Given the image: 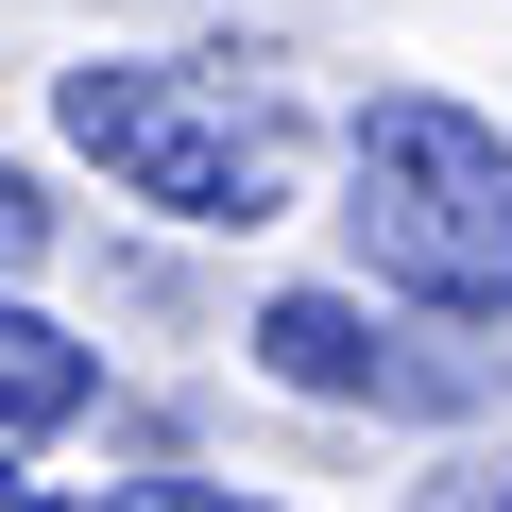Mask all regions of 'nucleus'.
I'll return each instance as SVG.
<instances>
[{
	"label": "nucleus",
	"mask_w": 512,
	"mask_h": 512,
	"mask_svg": "<svg viewBox=\"0 0 512 512\" xmlns=\"http://www.w3.org/2000/svg\"><path fill=\"white\" fill-rule=\"evenodd\" d=\"M52 120L103 188H137L171 222H222V239L291 222V171H308L291 103L239 52H86V69H52Z\"/></svg>",
	"instance_id": "1"
},
{
	"label": "nucleus",
	"mask_w": 512,
	"mask_h": 512,
	"mask_svg": "<svg viewBox=\"0 0 512 512\" xmlns=\"http://www.w3.org/2000/svg\"><path fill=\"white\" fill-rule=\"evenodd\" d=\"M342 239L376 291L444 325H512V137L444 86H376L342 137Z\"/></svg>",
	"instance_id": "2"
},
{
	"label": "nucleus",
	"mask_w": 512,
	"mask_h": 512,
	"mask_svg": "<svg viewBox=\"0 0 512 512\" xmlns=\"http://www.w3.org/2000/svg\"><path fill=\"white\" fill-rule=\"evenodd\" d=\"M427 325H444V308H427ZM427 325H376L359 291H274L239 342H256V376L308 393V410H478L495 359H478V342H427Z\"/></svg>",
	"instance_id": "3"
},
{
	"label": "nucleus",
	"mask_w": 512,
	"mask_h": 512,
	"mask_svg": "<svg viewBox=\"0 0 512 512\" xmlns=\"http://www.w3.org/2000/svg\"><path fill=\"white\" fill-rule=\"evenodd\" d=\"M86 393H103V359H86L52 308H18V274H0V444H52V427H86Z\"/></svg>",
	"instance_id": "4"
},
{
	"label": "nucleus",
	"mask_w": 512,
	"mask_h": 512,
	"mask_svg": "<svg viewBox=\"0 0 512 512\" xmlns=\"http://www.w3.org/2000/svg\"><path fill=\"white\" fill-rule=\"evenodd\" d=\"M35 256H52V205H35V171H18V154H0V274H35Z\"/></svg>",
	"instance_id": "5"
},
{
	"label": "nucleus",
	"mask_w": 512,
	"mask_h": 512,
	"mask_svg": "<svg viewBox=\"0 0 512 512\" xmlns=\"http://www.w3.org/2000/svg\"><path fill=\"white\" fill-rule=\"evenodd\" d=\"M444 512H512V461H461V478H427Z\"/></svg>",
	"instance_id": "6"
},
{
	"label": "nucleus",
	"mask_w": 512,
	"mask_h": 512,
	"mask_svg": "<svg viewBox=\"0 0 512 512\" xmlns=\"http://www.w3.org/2000/svg\"><path fill=\"white\" fill-rule=\"evenodd\" d=\"M0 495H35V478H18V444H0Z\"/></svg>",
	"instance_id": "7"
}]
</instances>
